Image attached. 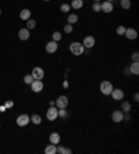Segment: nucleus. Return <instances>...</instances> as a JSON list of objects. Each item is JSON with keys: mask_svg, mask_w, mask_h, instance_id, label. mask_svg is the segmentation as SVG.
Masks as SVG:
<instances>
[{"mask_svg": "<svg viewBox=\"0 0 139 154\" xmlns=\"http://www.w3.org/2000/svg\"><path fill=\"white\" fill-rule=\"evenodd\" d=\"M70 51L74 54V56H82L83 51H85V47H83L82 43L79 42H72L70 45Z\"/></svg>", "mask_w": 139, "mask_h": 154, "instance_id": "obj_1", "label": "nucleus"}, {"mask_svg": "<svg viewBox=\"0 0 139 154\" xmlns=\"http://www.w3.org/2000/svg\"><path fill=\"white\" fill-rule=\"evenodd\" d=\"M114 86L111 82H108V81H103L100 84V92L104 95V96H110V93L113 92Z\"/></svg>", "mask_w": 139, "mask_h": 154, "instance_id": "obj_2", "label": "nucleus"}, {"mask_svg": "<svg viewBox=\"0 0 139 154\" xmlns=\"http://www.w3.org/2000/svg\"><path fill=\"white\" fill-rule=\"evenodd\" d=\"M54 106H56L57 108H67V106H68V97L67 96H58L54 100Z\"/></svg>", "mask_w": 139, "mask_h": 154, "instance_id": "obj_3", "label": "nucleus"}, {"mask_svg": "<svg viewBox=\"0 0 139 154\" xmlns=\"http://www.w3.org/2000/svg\"><path fill=\"white\" fill-rule=\"evenodd\" d=\"M15 122H17L18 126H26V125L31 122V117L28 115V114H19V115L17 117Z\"/></svg>", "mask_w": 139, "mask_h": 154, "instance_id": "obj_4", "label": "nucleus"}, {"mask_svg": "<svg viewBox=\"0 0 139 154\" xmlns=\"http://www.w3.org/2000/svg\"><path fill=\"white\" fill-rule=\"evenodd\" d=\"M46 118H47L49 121H54V119H57V118H58V108H57L56 106L49 107L47 113H46Z\"/></svg>", "mask_w": 139, "mask_h": 154, "instance_id": "obj_5", "label": "nucleus"}, {"mask_svg": "<svg viewBox=\"0 0 139 154\" xmlns=\"http://www.w3.org/2000/svg\"><path fill=\"white\" fill-rule=\"evenodd\" d=\"M114 10V6H113V1H107V0H104V1H101L100 3V11L103 13H111Z\"/></svg>", "mask_w": 139, "mask_h": 154, "instance_id": "obj_6", "label": "nucleus"}, {"mask_svg": "<svg viewBox=\"0 0 139 154\" xmlns=\"http://www.w3.org/2000/svg\"><path fill=\"white\" fill-rule=\"evenodd\" d=\"M31 89L33 93H39L43 90V82L40 79H33V82L31 84Z\"/></svg>", "mask_w": 139, "mask_h": 154, "instance_id": "obj_7", "label": "nucleus"}, {"mask_svg": "<svg viewBox=\"0 0 139 154\" xmlns=\"http://www.w3.org/2000/svg\"><path fill=\"white\" fill-rule=\"evenodd\" d=\"M110 96L113 97V100L120 102V100H124L125 93H124V90H122V89H113V92L110 93Z\"/></svg>", "mask_w": 139, "mask_h": 154, "instance_id": "obj_8", "label": "nucleus"}, {"mask_svg": "<svg viewBox=\"0 0 139 154\" xmlns=\"http://www.w3.org/2000/svg\"><path fill=\"white\" fill-rule=\"evenodd\" d=\"M111 119H113V122H115V124L122 122V121H124V113H122L121 110H115V111H113V114H111Z\"/></svg>", "mask_w": 139, "mask_h": 154, "instance_id": "obj_9", "label": "nucleus"}, {"mask_svg": "<svg viewBox=\"0 0 139 154\" xmlns=\"http://www.w3.org/2000/svg\"><path fill=\"white\" fill-rule=\"evenodd\" d=\"M32 77H33V79H43L44 78V71L43 68H40V67H35L33 70H32V74H31Z\"/></svg>", "mask_w": 139, "mask_h": 154, "instance_id": "obj_10", "label": "nucleus"}, {"mask_svg": "<svg viewBox=\"0 0 139 154\" xmlns=\"http://www.w3.org/2000/svg\"><path fill=\"white\" fill-rule=\"evenodd\" d=\"M57 49H58V42L50 40V42H47V43H46V51H47L49 54H53V53H56Z\"/></svg>", "mask_w": 139, "mask_h": 154, "instance_id": "obj_11", "label": "nucleus"}, {"mask_svg": "<svg viewBox=\"0 0 139 154\" xmlns=\"http://www.w3.org/2000/svg\"><path fill=\"white\" fill-rule=\"evenodd\" d=\"M124 36H125L126 39H129V40H135V39L138 38V32H136V29H133V28H126Z\"/></svg>", "mask_w": 139, "mask_h": 154, "instance_id": "obj_12", "label": "nucleus"}, {"mask_svg": "<svg viewBox=\"0 0 139 154\" xmlns=\"http://www.w3.org/2000/svg\"><path fill=\"white\" fill-rule=\"evenodd\" d=\"M95 38L93 36H85L83 38V42H82V45L85 49H92L93 46H95Z\"/></svg>", "mask_w": 139, "mask_h": 154, "instance_id": "obj_13", "label": "nucleus"}, {"mask_svg": "<svg viewBox=\"0 0 139 154\" xmlns=\"http://www.w3.org/2000/svg\"><path fill=\"white\" fill-rule=\"evenodd\" d=\"M29 36H31V33H29V29L28 28H21L18 31V38H19V40H28L29 39Z\"/></svg>", "mask_w": 139, "mask_h": 154, "instance_id": "obj_14", "label": "nucleus"}, {"mask_svg": "<svg viewBox=\"0 0 139 154\" xmlns=\"http://www.w3.org/2000/svg\"><path fill=\"white\" fill-rule=\"evenodd\" d=\"M128 70H129V72H131V74H133V75H138V74H139V63H138V61H132V63H131V65L128 67Z\"/></svg>", "mask_w": 139, "mask_h": 154, "instance_id": "obj_15", "label": "nucleus"}, {"mask_svg": "<svg viewBox=\"0 0 139 154\" xmlns=\"http://www.w3.org/2000/svg\"><path fill=\"white\" fill-rule=\"evenodd\" d=\"M49 140H50V143H53V144H58L60 143V140H61V136L58 135L57 132H53V133H50V136H49Z\"/></svg>", "mask_w": 139, "mask_h": 154, "instance_id": "obj_16", "label": "nucleus"}, {"mask_svg": "<svg viewBox=\"0 0 139 154\" xmlns=\"http://www.w3.org/2000/svg\"><path fill=\"white\" fill-rule=\"evenodd\" d=\"M19 18L22 19V21L29 19V18H31V10H29V8H24V10H21V11H19Z\"/></svg>", "mask_w": 139, "mask_h": 154, "instance_id": "obj_17", "label": "nucleus"}, {"mask_svg": "<svg viewBox=\"0 0 139 154\" xmlns=\"http://www.w3.org/2000/svg\"><path fill=\"white\" fill-rule=\"evenodd\" d=\"M70 6H71V8H75V10L82 8V7H83V0H72Z\"/></svg>", "mask_w": 139, "mask_h": 154, "instance_id": "obj_18", "label": "nucleus"}, {"mask_svg": "<svg viewBox=\"0 0 139 154\" xmlns=\"http://www.w3.org/2000/svg\"><path fill=\"white\" fill-rule=\"evenodd\" d=\"M44 153L46 154H56L57 153V147H56V144H53V143H50L47 147L44 148Z\"/></svg>", "mask_w": 139, "mask_h": 154, "instance_id": "obj_19", "label": "nucleus"}, {"mask_svg": "<svg viewBox=\"0 0 139 154\" xmlns=\"http://www.w3.org/2000/svg\"><path fill=\"white\" fill-rule=\"evenodd\" d=\"M121 111H122V113H131V103L129 102L121 103Z\"/></svg>", "mask_w": 139, "mask_h": 154, "instance_id": "obj_20", "label": "nucleus"}, {"mask_svg": "<svg viewBox=\"0 0 139 154\" xmlns=\"http://www.w3.org/2000/svg\"><path fill=\"white\" fill-rule=\"evenodd\" d=\"M31 122L33 125H39V124L42 122V117L39 115V114H33V115L31 117Z\"/></svg>", "mask_w": 139, "mask_h": 154, "instance_id": "obj_21", "label": "nucleus"}, {"mask_svg": "<svg viewBox=\"0 0 139 154\" xmlns=\"http://www.w3.org/2000/svg\"><path fill=\"white\" fill-rule=\"evenodd\" d=\"M67 22L71 24V25H74L75 22H78V15L76 14H70L68 18H67Z\"/></svg>", "mask_w": 139, "mask_h": 154, "instance_id": "obj_22", "label": "nucleus"}, {"mask_svg": "<svg viewBox=\"0 0 139 154\" xmlns=\"http://www.w3.org/2000/svg\"><path fill=\"white\" fill-rule=\"evenodd\" d=\"M57 153H60V154H71V153H72V150H71V148H67V147H63V146H58V147H57Z\"/></svg>", "mask_w": 139, "mask_h": 154, "instance_id": "obj_23", "label": "nucleus"}, {"mask_svg": "<svg viewBox=\"0 0 139 154\" xmlns=\"http://www.w3.org/2000/svg\"><path fill=\"white\" fill-rule=\"evenodd\" d=\"M36 26V21L35 19H32V18H29V19H26V28L31 31V29H33Z\"/></svg>", "mask_w": 139, "mask_h": 154, "instance_id": "obj_24", "label": "nucleus"}, {"mask_svg": "<svg viewBox=\"0 0 139 154\" xmlns=\"http://www.w3.org/2000/svg\"><path fill=\"white\" fill-rule=\"evenodd\" d=\"M120 4L124 10H128L131 8V0H120Z\"/></svg>", "mask_w": 139, "mask_h": 154, "instance_id": "obj_25", "label": "nucleus"}, {"mask_svg": "<svg viewBox=\"0 0 139 154\" xmlns=\"http://www.w3.org/2000/svg\"><path fill=\"white\" fill-rule=\"evenodd\" d=\"M61 38H63V35H61L60 32H57V31L51 33V40H54V42H60Z\"/></svg>", "mask_w": 139, "mask_h": 154, "instance_id": "obj_26", "label": "nucleus"}, {"mask_svg": "<svg viewBox=\"0 0 139 154\" xmlns=\"http://www.w3.org/2000/svg\"><path fill=\"white\" fill-rule=\"evenodd\" d=\"M24 82H25L26 85H31L32 82H33V77H32L31 74H28V75H25V77H24Z\"/></svg>", "mask_w": 139, "mask_h": 154, "instance_id": "obj_27", "label": "nucleus"}, {"mask_svg": "<svg viewBox=\"0 0 139 154\" xmlns=\"http://www.w3.org/2000/svg\"><path fill=\"white\" fill-rule=\"evenodd\" d=\"M60 10H61L63 13H68L70 10H71V6H70V4H67V3H64V4H61V6H60Z\"/></svg>", "mask_w": 139, "mask_h": 154, "instance_id": "obj_28", "label": "nucleus"}, {"mask_svg": "<svg viewBox=\"0 0 139 154\" xmlns=\"http://www.w3.org/2000/svg\"><path fill=\"white\" fill-rule=\"evenodd\" d=\"M125 29H126L125 26L120 25V26H117V29H115V32H117V33H118V35H120V36H121V35H124V33H125Z\"/></svg>", "mask_w": 139, "mask_h": 154, "instance_id": "obj_29", "label": "nucleus"}, {"mask_svg": "<svg viewBox=\"0 0 139 154\" xmlns=\"http://www.w3.org/2000/svg\"><path fill=\"white\" fill-rule=\"evenodd\" d=\"M58 117H60V118H65V117H67V110L58 108Z\"/></svg>", "mask_w": 139, "mask_h": 154, "instance_id": "obj_30", "label": "nucleus"}, {"mask_svg": "<svg viewBox=\"0 0 139 154\" xmlns=\"http://www.w3.org/2000/svg\"><path fill=\"white\" fill-rule=\"evenodd\" d=\"M64 32L65 33L72 32V25H71V24H65V25H64Z\"/></svg>", "mask_w": 139, "mask_h": 154, "instance_id": "obj_31", "label": "nucleus"}, {"mask_svg": "<svg viewBox=\"0 0 139 154\" xmlns=\"http://www.w3.org/2000/svg\"><path fill=\"white\" fill-rule=\"evenodd\" d=\"M92 10H93L95 13H99V11H100V3H93V4H92Z\"/></svg>", "mask_w": 139, "mask_h": 154, "instance_id": "obj_32", "label": "nucleus"}, {"mask_svg": "<svg viewBox=\"0 0 139 154\" xmlns=\"http://www.w3.org/2000/svg\"><path fill=\"white\" fill-rule=\"evenodd\" d=\"M131 58H132V61H139V53L138 51H133L132 54H131Z\"/></svg>", "mask_w": 139, "mask_h": 154, "instance_id": "obj_33", "label": "nucleus"}, {"mask_svg": "<svg viewBox=\"0 0 139 154\" xmlns=\"http://www.w3.org/2000/svg\"><path fill=\"white\" fill-rule=\"evenodd\" d=\"M4 107H6V108H11V107H14V102H11V100L6 102L4 103Z\"/></svg>", "mask_w": 139, "mask_h": 154, "instance_id": "obj_34", "label": "nucleus"}, {"mask_svg": "<svg viewBox=\"0 0 139 154\" xmlns=\"http://www.w3.org/2000/svg\"><path fill=\"white\" fill-rule=\"evenodd\" d=\"M133 100H135V102H139V95H138V93H135V95H133Z\"/></svg>", "mask_w": 139, "mask_h": 154, "instance_id": "obj_35", "label": "nucleus"}, {"mask_svg": "<svg viewBox=\"0 0 139 154\" xmlns=\"http://www.w3.org/2000/svg\"><path fill=\"white\" fill-rule=\"evenodd\" d=\"M0 111L4 113V111H6V107H4V106H0Z\"/></svg>", "mask_w": 139, "mask_h": 154, "instance_id": "obj_36", "label": "nucleus"}, {"mask_svg": "<svg viewBox=\"0 0 139 154\" xmlns=\"http://www.w3.org/2000/svg\"><path fill=\"white\" fill-rule=\"evenodd\" d=\"M63 86H64V88H68V82H67V81H64V82H63Z\"/></svg>", "mask_w": 139, "mask_h": 154, "instance_id": "obj_37", "label": "nucleus"}, {"mask_svg": "<svg viewBox=\"0 0 139 154\" xmlns=\"http://www.w3.org/2000/svg\"><path fill=\"white\" fill-rule=\"evenodd\" d=\"M49 106H50V107H53V106H54V102H53V100H51V102H49Z\"/></svg>", "mask_w": 139, "mask_h": 154, "instance_id": "obj_38", "label": "nucleus"}, {"mask_svg": "<svg viewBox=\"0 0 139 154\" xmlns=\"http://www.w3.org/2000/svg\"><path fill=\"white\" fill-rule=\"evenodd\" d=\"M93 1H95V3H100V0H93Z\"/></svg>", "mask_w": 139, "mask_h": 154, "instance_id": "obj_39", "label": "nucleus"}, {"mask_svg": "<svg viewBox=\"0 0 139 154\" xmlns=\"http://www.w3.org/2000/svg\"><path fill=\"white\" fill-rule=\"evenodd\" d=\"M43 1H50V0H43Z\"/></svg>", "mask_w": 139, "mask_h": 154, "instance_id": "obj_40", "label": "nucleus"}, {"mask_svg": "<svg viewBox=\"0 0 139 154\" xmlns=\"http://www.w3.org/2000/svg\"><path fill=\"white\" fill-rule=\"evenodd\" d=\"M0 14H1V8H0Z\"/></svg>", "mask_w": 139, "mask_h": 154, "instance_id": "obj_41", "label": "nucleus"}, {"mask_svg": "<svg viewBox=\"0 0 139 154\" xmlns=\"http://www.w3.org/2000/svg\"><path fill=\"white\" fill-rule=\"evenodd\" d=\"M107 1H113V0H107Z\"/></svg>", "mask_w": 139, "mask_h": 154, "instance_id": "obj_42", "label": "nucleus"}]
</instances>
